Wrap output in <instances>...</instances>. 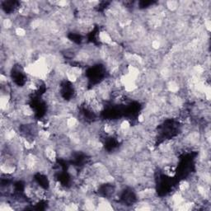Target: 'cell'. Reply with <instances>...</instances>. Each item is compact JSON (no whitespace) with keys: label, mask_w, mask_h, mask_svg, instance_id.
Segmentation results:
<instances>
[{"label":"cell","mask_w":211,"mask_h":211,"mask_svg":"<svg viewBox=\"0 0 211 211\" xmlns=\"http://www.w3.org/2000/svg\"><path fill=\"white\" fill-rule=\"evenodd\" d=\"M162 172L166 176H168L169 177H172L175 176L176 172V166L173 163L164 165L162 167Z\"/></svg>","instance_id":"obj_1"},{"label":"cell","mask_w":211,"mask_h":211,"mask_svg":"<svg viewBox=\"0 0 211 211\" xmlns=\"http://www.w3.org/2000/svg\"><path fill=\"white\" fill-rule=\"evenodd\" d=\"M165 5H166V7L168 8V10L175 11L178 8L179 4L178 2H176V1H168V2L165 3Z\"/></svg>","instance_id":"obj_2"},{"label":"cell","mask_w":211,"mask_h":211,"mask_svg":"<svg viewBox=\"0 0 211 211\" xmlns=\"http://www.w3.org/2000/svg\"><path fill=\"white\" fill-rule=\"evenodd\" d=\"M15 35L20 37H24L26 35V30L24 27H16L14 30Z\"/></svg>","instance_id":"obj_3"}]
</instances>
